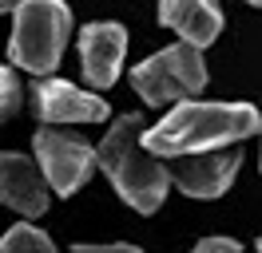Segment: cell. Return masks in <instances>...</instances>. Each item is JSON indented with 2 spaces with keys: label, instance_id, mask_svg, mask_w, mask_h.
I'll return each instance as SVG.
<instances>
[{
  "label": "cell",
  "instance_id": "obj_1",
  "mask_svg": "<svg viewBox=\"0 0 262 253\" xmlns=\"http://www.w3.org/2000/svg\"><path fill=\"white\" fill-rule=\"evenodd\" d=\"M258 131V111L250 103H195L183 99L171 107L163 123L143 127L139 142L159 158H179L211 146H227Z\"/></svg>",
  "mask_w": 262,
  "mask_h": 253
},
{
  "label": "cell",
  "instance_id": "obj_2",
  "mask_svg": "<svg viewBox=\"0 0 262 253\" xmlns=\"http://www.w3.org/2000/svg\"><path fill=\"white\" fill-rule=\"evenodd\" d=\"M139 131H143V119H139V115H119L115 127L107 131V139L99 142L96 166L112 178V186L119 190V198H123L135 214H155L167 198L171 174H167V166L159 162V155H151L147 146L139 142Z\"/></svg>",
  "mask_w": 262,
  "mask_h": 253
},
{
  "label": "cell",
  "instance_id": "obj_3",
  "mask_svg": "<svg viewBox=\"0 0 262 253\" xmlns=\"http://www.w3.org/2000/svg\"><path fill=\"white\" fill-rule=\"evenodd\" d=\"M12 12L16 20H12L8 60L32 75H52L60 67L72 32V8L64 0H16Z\"/></svg>",
  "mask_w": 262,
  "mask_h": 253
},
{
  "label": "cell",
  "instance_id": "obj_4",
  "mask_svg": "<svg viewBox=\"0 0 262 253\" xmlns=\"http://www.w3.org/2000/svg\"><path fill=\"white\" fill-rule=\"evenodd\" d=\"M199 52L203 47L187 44V40L155 52L151 60L131 67V87L143 95L147 107H175L183 99H195L207 87V63Z\"/></svg>",
  "mask_w": 262,
  "mask_h": 253
},
{
  "label": "cell",
  "instance_id": "obj_5",
  "mask_svg": "<svg viewBox=\"0 0 262 253\" xmlns=\"http://www.w3.org/2000/svg\"><path fill=\"white\" fill-rule=\"evenodd\" d=\"M36 162L48 178V190H56L60 198H72L96 170V146L48 123L44 131H36Z\"/></svg>",
  "mask_w": 262,
  "mask_h": 253
},
{
  "label": "cell",
  "instance_id": "obj_6",
  "mask_svg": "<svg viewBox=\"0 0 262 253\" xmlns=\"http://www.w3.org/2000/svg\"><path fill=\"white\" fill-rule=\"evenodd\" d=\"M238 166H243V150H234V142H227V146L179 155L175 182H179V190L187 198H219V194H227V186L234 182Z\"/></svg>",
  "mask_w": 262,
  "mask_h": 253
},
{
  "label": "cell",
  "instance_id": "obj_7",
  "mask_svg": "<svg viewBox=\"0 0 262 253\" xmlns=\"http://www.w3.org/2000/svg\"><path fill=\"white\" fill-rule=\"evenodd\" d=\"M32 107L40 123H99L107 119V103L99 95L83 91L76 83H64V79H40L32 87Z\"/></svg>",
  "mask_w": 262,
  "mask_h": 253
},
{
  "label": "cell",
  "instance_id": "obj_8",
  "mask_svg": "<svg viewBox=\"0 0 262 253\" xmlns=\"http://www.w3.org/2000/svg\"><path fill=\"white\" fill-rule=\"evenodd\" d=\"M123 52H127V32H123V24H115V20L88 24V28L80 32L83 79H88L92 91H107L115 79H119Z\"/></svg>",
  "mask_w": 262,
  "mask_h": 253
},
{
  "label": "cell",
  "instance_id": "obj_9",
  "mask_svg": "<svg viewBox=\"0 0 262 253\" xmlns=\"http://www.w3.org/2000/svg\"><path fill=\"white\" fill-rule=\"evenodd\" d=\"M0 206L16 210L24 218H40L48 210V178L40 162L16 150H0Z\"/></svg>",
  "mask_w": 262,
  "mask_h": 253
},
{
  "label": "cell",
  "instance_id": "obj_10",
  "mask_svg": "<svg viewBox=\"0 0 262 253\" xmlns=\"http://www.w3.org/2000/svg\"><path fill=\"white\" fill-rule=\"evenodd\" d=\"M159 20L195 47L214 44L219 32H223L219 0H159Z\"/></svg>",
  "mask_w": 262,
  "mask_h": 253
},
{
  "label": "cell",
  "instance_id": "obj_11",
  "mask_svg": "<svg viewBox=\"0 0 262 253\" xmlns=\"http://www.w3.org/2000/svg\"><path fill=\"white\" fill-rule=\"evenodd\" d=\"M16 249H52V237L48 234H40L32 221H16L8 234L0 237V253H16Z\"/></svg>",
  "mask_w": 262,
  "mask_h": 253
},
{
  "label": "cell",
  "instance_id": "obj_12",
  "mask_svg": "<svg viewBox=\"0 0 262 253\" xmlns=\"http://www.w3.org/2000/svg\"><path fill=\"white\" fill-rule=\"evenodd\" d=\"M20 99H24V91H20V79L0 63V123L4 119H12L20 111Z\"/></svg>",
  "mask_w": 262,
  "mask_h": 253
},
{
  "label": "cell",
  "instance_id": "obj_13",
  "mask_svg": "<svg viewBox=\"0 0 262 253\" xmlns=\"http://www.w3.org/2000/svg\"><path fill=\"white\" fill-rule=\"evenodd\" d=\"M195 249H199V253H207V249H230V253H234V249H243V245H238L234 237H203Z\"/></svg>",
  "mask_w": 262,
  "mask_h": 253
},
{
  "label": "cell",
  "instance_id": "obj_14",
  "mask_svg": "<svg viewBox=\"0 0 262 253\" xmlns=\"http://www.w3.org/2000/svg\"><path fill=\"white\" fill-rule=\"evenodd\" d=\"M12 4H16V0H0V12H8V8H12Z\"/></svg>",
  "mask_w": 262,
  "mask_h": 253
},
{
  "label": "cell",
  "instance_id": "obj_15",
  "mask_svg": "<svg viewBox=\"0 0 262 253\" xmlns=\"http://www.w3.org/2000/svg\"><path fill=\"white\" fill-rule=\"evenodd\" d=\"M258 139H262V119H258Z\"/></svg>",
  "mask_w": 262,
  "mask_h": 253
},
{
  "label": "cell",
  "instance_id": "obj_16",
  "mask_svg": "<svg viewBox=\"0 0 262 253\" xmlns=\"http://www.w3.org/2000/svg\"><path fill=\"white\" fill-rule=\"evenodd\" d=\"M250 4H258V8H262V0H250Z\"/></svg>",
  "mask_w": 262,
  "mask_h": 253
},
{
  "label": "cell",
  "instance_id": "obj_17",
  "mask_svg": "<svg viewBox=\"0 0 262 253\" xmlns=\"http://www.w3.org/2000/svg\"><path fill=\"white\" fill-rule=\"evenodd\" d=\"M258 249H262V237H258Z\"/></svg>",
  "mask_w": 262,
  "mask_h": 253
}]
</instances>
